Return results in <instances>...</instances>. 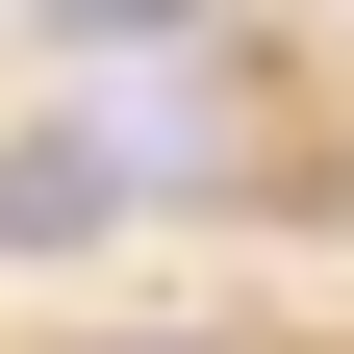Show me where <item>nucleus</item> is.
Wrapping results in <instances>:
<instances>
[{
  "instance_id": "1",
  "label": "nucleus",
  "mask_w": 354,
  "mask_h": 354,
  "mask_svg": "<svg viewBox=\"0 0 354 354\" xmlns=\"http://www.w3.org/2000/svg\"><path fill=\"white\" fill-rule=\"evenodd\" d=\"M127 203H152V152H127V127H76V102L0 127V253H26V279H51V253H102Z\"/></svg>"
},
{
  "instance_id": "2",
  "label": "nucleus",
  "mask_w": 354,
  "mask_h": 354,
  "mask_svg": "<svg viewBox=\"0 0 354 354\" xmlns=\"http://www.w3.org/2000/svg\"><path fill=\"white\" fill-rule=\"evenodd\" d=\"M26 26H51V51H177L203 0H26Z\"/></svg>"
},
{
  "instance_id": "3",
  "label": "nucleus",
  "mask_w": 354,
  "mask_h": 354,
  "mask_svg": "<svg viewBox=\"0 0 354 354\" xmlns=\"http://www.w3.org/2000/svg\"><path fill=\"white\" fill-rule=\"evenodd\" d=\"M102 354H203V329H102Z\"/></svg>"
}]
</instances>
